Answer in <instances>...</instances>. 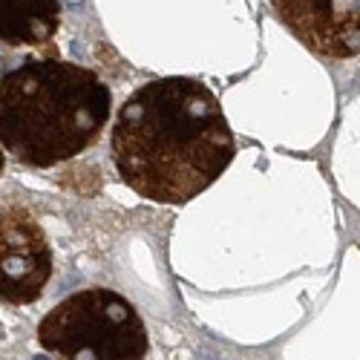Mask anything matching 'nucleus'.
Here are the masks:
<instances>
[{
  "mask_svg": "<svg viewBox=\"0 0 360 360\" xmlns=\"http://www.w3.org/2000/svg\"><path fill=\"white\" fill-rule=\"evenodd\" d=\"M110 144L122 182L156 205H185L205 193L236 156L219 98L188 75L141 84L118 107Z\"/></svg>",
  "mask_w": 360,
  "mask_h": 360,
  "instance_id": "obj_1",
  "label": "nucleus"
},
{
  "mask_svg": "<svg viewBox=\"0 0 360 360\" xmlns=\"http://www.w3.org/2000/svg\"><path fill=\"white\" fill-rule=\"evenodd\" d=\"M110 112V86L72 61L38 58L0 75V147L26 167L81 156L98 141Z\"/></svg>",
  "mask_w": 360,
  "mask_h": 360,
  "instance_id": "obj_2",
  "label": "nucleus"
},
{
  "mask_svg": "<svg viewBox=\"0 0 360 360\" xmlns=\"http://www.w3.org/2000/svg\"><path fill=\"white\" fill-rule=\"evenodd\" d=\"M38 343L61 360H147L150 352L139 309L112 288H84L52 306Z\"/></svg>",
  "mask_w": 360,
  "mask_h": 360,
  "instance_id": "obj_3",
  "label": "nucleus"
},
{
  "mask_svg": "<svg viewBox=\"0 0 360 360\" xmlns=\"http://www.w3.org/2000/svg\"><path fill=\"white\" fill-rule=\"evenodd\" d=\"M55 271L49 236L20 202L0 199V300L29 306L41 300Z\"/></svg>",
  "mask_w": 360,
  "mask_h": 360,
  "instance_id": "obj_4",
  "label": "nucleus"
},
{
  "mask_svg": "<svg viewBox=\"0 0 360 360\" xmlns=\"http://www.w3.org/2000/svg\"><path fill=\"white\" fill-rule=\"evenodd\" d=\"M271 6L311 52L328 58L357 55V0H271Z\"/></svg>",
  "mask_w": 360,
  "mask_h": 360,
  "instance_id": "obj_5",
  "label": "nucleus"
},
{
  "mask_svg": "<svg viewBox=\"0 0 360 360\" xmlns=\"http://www.w3.org/2000/svg\"><path fill=\"white\" fill-rule=\"evenodd\" d=\"M61 29L58 0H0V44L44 49Z\"/></svg>",
  "mask_w": 360,
  "mask_h": 360,
  "instance_id": "obj_6",
  "label": "nucleus"
},
{
  "mask_svg": "<svg viewBox=\"0 0 360 360\" xmlns=\"http://www.w3.org/2000/svg\"><path fill=\"white\" fill-rule=\"evenodd\" d=\"M4 165H6V153H4V147H0V176H4Z\"/></svg>",
  "mask_w": 360,
  "mask_h": 360,
  "instance_id": "obj_7",
  "label": "nucleus"
}]
</instances>
